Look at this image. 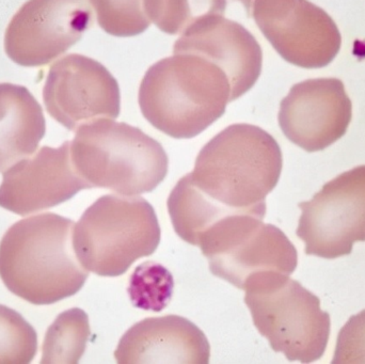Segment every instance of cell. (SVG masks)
Instances as JSON below:
<instances>
[{
    "instance_id": "obj_11",
    "label": "cell",
    "mask_w": 365,
    "mask_h": 364,
    "mask_svg": "<svg viewBox=\"0 0 365 364\" xmlns=\"http://www.w3.org/2000/svg\"><path fill=\"white\" fill-rule=\"evenodd\" d=\"M47 113L70 130L96 119H117L119 83L100 62L78 53L64 56L49 68L43 89Z\"/></svg>"
},
{
    "instance_id": "obj_16",
    "label": "cell",
    "mask_w": 365,
    "mask_h": 364,
    "mask_svg": "<svg viewBox=\"0 0 365 364\" xmlns=\"http://www.w3.org/2000/svg\"><path fill=\"white\" fill-rule=\"evenodd\" d=\"M45 132L42 107L29 90L0 83V172L31 156Z\"/></svg>"
},
{
    "instance_id": "obj_13",
    "label": "cell",
    "mask_w": 365,
    "mask_h": 364,
    "mask_svg": "<svg viewBox=\"0 0 365 364\" xmlns=\"http://www.w3.org/2000/svg\"><path fill=\"white\" fill-rule=\"evenodd\" d=\"M90 186L79 177L71 157V142L41 147L4 172L0 207L26 216L57 207Z\"/></svg>"
},
{
    "instance_id": "obj_10",
    "label": "cell",
    "mask_w": 365,
    "mask_h": 364,
    "mask_svg": "<svg viewBox=\"0 0 365 364\" xmlns=\"http://www.w3.org/2000/svg\"><path fill=\"white\" fill-rule=\"evenodd\" d=\"M92 24L88 0H28L6 28L4 49L19 66H46L76 44Z\"/></svg>"
},
{
    "instance_id": "obj_7",
    "label": "cell",
    "mask_w": 365,
    "mask_h": 364,
    "mask_svg": "<svg viewBox=\"0 0 365 364\" xmlns=\"http://www.w3.org/2000/svg\"><path fill=\"white\" fill-rule=\"evenodd\" d=\"M197 246L212 275L240 290L272 274L291 276L298 264L297 250L287 235L255 215L223 218L204 233Z\"/></svg>"
},
{
    "instance_id": "obj_15",
    "label": "cell",
    "mask_w": 365,
    "mask_h": 364,
    "mask_svg": "<svg viewBox=\"0 0 365 364\" xmlns=\"http://www.w3.org/2000/svg\"><path fill=\"white\" fill-rule=\"evenodd\" d=\"M210 343L190 321L168 316L147 318L128 329L115 353L120 364L210 363Z\"/></svg>"
},
{
    "instance_id": "obj_9",
    "label": "cell",
    "mask_w": 365,
    "mask_h": 364,
    "mask_svg": "<svg viewBox=\"0 0 365 364\" xmlns=\"http://www.w3.org/2000/svg\"><path fill=\"white\" fill-rule=\"evenodd\" d=\"M251 16L277 53L294 66L324 68L340 51L338 26L309 0H255Z\"/></svg>"
},
{
    "instance_id": "obj_8",
    "label": "cell",
    "mask_w": 365,
    "mask_h": 364,
    "mask_svg": "<svg viewBox=\"0 0 365 364\" xmlns=\"http://www.w3.org/2000/svg\"><path fill=\"white\" fill-rule=\"evenodd\" d=\"M297 236L309 256H349L354 244L365 241V166L328 182L312 200L299 203Z\"/></svg>"
},
{
    "instance_id": "obj_12",
    "label": "cell",
    "mask_w": 365,
    "mask_h": 364,
    "mask_svg": "<svg viewBox=\"0 0 365 364\" xmlns=\"http://www.w3.org/2000/svg\"><path fill=\"white\" fill-rule=\"evenodd\" d=\"M353 104L338 78L308 79L296 83L283 98L279 125L294 145L317 152L346 134Z\"/></svg>"
},
{
    "instance_id": "obj_3",
    "label": "cell",
    "mask_w": 365,
    "mask_h": 364,
    "mask_svg": "<svg viewBox=\"0 0 365 364\" xmlns=\"http://www.w3.org/2000/svg\"><path fill=\"white\" fill-rule=\"evenodd\" d=\"M232 102L231 83L214 62L178 53L145 73L139 105L154 128L175 139H190L212 125Z\"/></svg>"
},
{
    "instance_id": "obj_1",
    "label": "cell",
    "mask_w": 365,
    "mask_h": 364,
    "mask_svg": "<svg viewBox=\"0 0 365 364\" xmlns=\"http://www.w3.org/2000/svg\"><path fill=\"white\" fill-rule=\"evenodd\" d=\"M282 152L276 139L251 124H233L204 145L175 194L204 226L233 215L265 217L266 197L278 184Z\"/></svg>"
},
{
    "instance_id": "obj_18",
    "label": "cell",
    "mask_w": 365,
    "mask_h": 364,
    "mask_svg": "<svg viewBox=\"0 0 365 364\" xmlns=\"http://www.w3.org/2000/svg\"><path fill=\"white\" fill-rule=\"evenodd\" d=\"M145 12L163 32L179 34L210 15H222L227 0H143Z\"/></svg>"
},
{
    "instance_id": "obj_22",
    "label": "cell",
    "mask_w": 365,
    "mask_h": 364,
    "mask_svg": "<svg viewBox=\"0 0 365 364\" xmlns=\"http://www.w3.org/2000/svg\"><path fill=\"white\" fill-rule=\"evenodd\" d=\"M334 364H365V310L351 316L336 340Z\"/></svg>"
},
{
    "instance_id": "obj_4",
    "label": "cell",
    "mask_w": 365,
    "mask_h": 364,
    "mask_svg": "<svg viewBox=\"0 0 365 364\" xmlns=\"http://www.w3.org/2000/svg\"><path fill=\"white\" fill-rule=\"evenodd\" d=\"M71 157L90 188L121 196L152 192L168 173V156L160 142L138 128L106 118L77 128Z\"/></svg>"
},
{
    "instance_id": "obj_21",
    "label": "cell",
    "mask_w": 365,
    "mask_h": 364,
    "mask_svg": "<svg viewBox=\"0 0 365 364\" xmlns=\"http://www.w3.org/2000/svg\"><path fill=\"white\" fill-rule=\"evenodd\" d=\"M98 23L107 33L119 38L138 36L151 25L143 0H90Z\"/></svg>"
},
{
    "instance_id": "obj_20",
    "label": "cell",
    "mask_w": 365,
    "mask_h": 364,
    "mask_svg": "<svg viewBox=\"0 0 365 364\" xmlns=\"http://www.w3.org/2000/svg\"><path fill=\"white\" fill-rule=\"evenodd\" d=\"M38 352V336L14 310L0 305V364H28Z\"/></svg>"
},
{
    "instance_id": "obj_5",
    "label": "cell",
    "mask_w": 365,
    "mask_h": 364,
    "mask_svg": "<svg viewBox=\"0 0 365 364\" xmlns=\"http://www.w3.org/2000/svg\"><path fill=\"white\" fill-rule=\"evenodd\" d=\"M160 227L153 207L135 196L101 197L74 226L73 244L81 264L101 277L123 275L153 254Z\"/></svg>"
},
{
    "instance_id": "obj_14",
    "label": "cell",
    "mask_w": 365,
    "mask_h": 364,
    "mask_svg": "<svg viewBox=\"0 0 365 364\" xmlns=\"http://www.w3.org/2000/svg\"><path fill=\"white\" fill-rule=\"evenodd\" d=\"M197 53L219 66L229 78L232 102L249 91L261 75L263 53L257 38L237 21L210 15L182 32L173 53Z\"/></svg>"
},
{
    "instance_id": "obj_19",
    "label": "cell",
    "mask_w": 365,
    "mask_h": 364,
    "mask_svg": "<svg viewBox=\"0 0 365 364\" xmlns=\"http://www.w3.org/2000/svg\"><path fill=\"white\" fill-rule=\"evenodd\" d=\"M175 280L163 265L143 263L130 277V301L135 307L147 311L160 312L168 306L173 297Z\"/></svg>"
},
{
    "instance_id": "obj_17",
    "label": "cell",
    "mask_w": 365,
    "mask_h": 364,
    "mask_svg": "<svg viewBox=\"0 0 365 364\" xmlns=\"http://www.w3.org/2000/svg\"><path fill=\"white\" fill-rule=\"evenodd\" d=\"M90 333L89 318L83 310L74 308L60 314L45 335L41 363H78Z\"/></svg>"
},
{
    "instance_id": "obj_6",
    "label": "cell",
    "mask_w": 365,
    "mask_h": 364,
    "mask_svg": "<svg viewBox=\"0 0 365 364\" xmlns=\"http://www.w3.org/2000/svg\"><path fill=\"white\" fill-rule=\"evenodd\" d=\"M245 303L259 333L287 360L312 363L325 354L330 316L321 301L289 276L272 274L246 288Z\"/></svg>"
},
{
    "instance_id": "obj_2",
    "label": "cell",
    "mask_w": 365,
    "mask_h": 364,
    "mask_svg": "<svg viewBox=\"0 0 365 364\" xmlns=\"http://www.w3.org/2000/svg\"><path fill=\"white\" fill-rule=\"evenodd\" d=\"M74 226L53 213L13 224L0 243V278L6 288L38 306L77 294L89 274L75 252Z\"/></svg>"
},
{
    "instance_id": "obj_23",
    "label": "cell",
    "mask_w": 365,
    "mask_h": 364,
    "mask_svg": "<svg viewBox=\"0 0 365 364\" xmlns=\"http://www.w3.org/2000/svg\"><path fill=\"white\" fill-rule=\"evenodd\" d=\"M237 1L242 2L244 4L247 14H248V16H251V9H252V4L255 0H237Z\"/></svg>"
}]
</instances>
